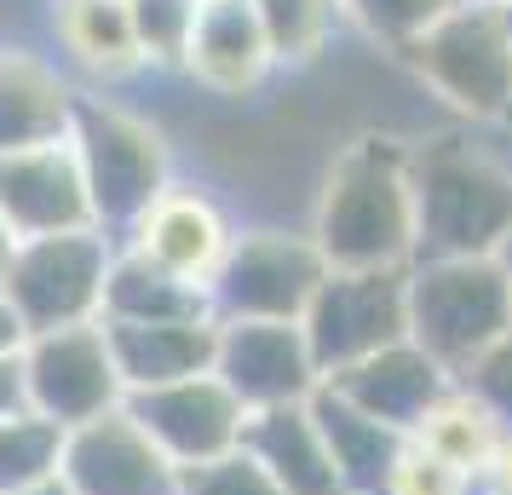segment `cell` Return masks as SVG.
Returning <instances> with one entry per match:
<instances>
[{"label": "cell", "instance_id": "1", "mask_svg": "<svg viewBox=\"0 0 512 495\" xmlns=\"http://www.w3.org/2000/svg\"><path fill=\"white\" fill-rule=\"evenodd\" d=\"M311 242L323 248L328 271H392V265H415L409 150H397L386 139L351 144L323 179Z\"/></svg>", "mask_w": 512, "mask_h": 495}, {"label": "cell", "instance_id": "2", "mask_svg": "<svg viewBox=\"0 0 512 495\" xmlns=\"http://www.w3.org/2000/svg\"><path fill=\"white\" fill-rule=\"evenodd\" d=\"M415 260H495L512 242V167L461 139L409 150Z\"/></svg>", "mask_w": 512, "mask_h": 495}, {"label": "cell", "instance_id": "3", "mask_svg": "<svg viewBox=\"0 0 512 495\" xmlns=\"http://www.w3.org/2000/svg\"><path fill=\"white\" fill-rule=\"evenodd\" d=\"M70 150L81 167V185H87V202H93V225L104 236H121L173 185L167 139L144 116L121 110L116 98L75 93Z\"/></svg>", "mask_w": 512, "mask_h": 495}, {"label": "cell", "instance_id": "4", "mask_svg": "<svg viewBox=\"0 0 512 495\" xmlns=\"http://www.w3.org/2000/svg\"><path fill=\"white\" fill-rule=\"evenodd\" d=\"M512 329V283L495 260H415L409 265V340L438 369L461 375Z\"/></svg>", "mask_w": 512, "mask_h": 495}, {"label": "cell", "instance_id": "5", "mask_svg": "<svg viewBox=\"0 0 512 495\" xmlns=\"http://www.w3.org/2000/svg\"><path fill=\"white\" fill-rule=\"evenodd\" d=\"M110 254H116V236H104L98 225L18 242L12 260H6V277H0V294L18 311L24 340L52 329H75V323H98L104 317Z\"/></svg>", "mask_w": 512, "mask_h": 495}, {"label": "cell", "instance_id": "6", "mask_svg": "<svg viewBox=\"0 0 512 495\" xmlns=\"http://www.w3.org/2000/svg\"><path fill=\"white\" fill-rule=\"evenodd\" d=\"M403 58L449 110L472 121L512 116V35L495 6H449Z\"/></svg>", "mask_w": 512, "mask_h": 495}, {"label": "cell", "instance_id": "7", "mask_svg": "<svg viewBox=\"0 0 512 495\" xmlns=\"http://www.w3.org/2000/svg\"><path fill=\"white\" fill-rule=\"evenodd\" d=\"M323 277L328 260L311 231H248L208 283V311L213 323H300Z\"/></svg>", "mask_w": 512, "mask_h": 495}, {"label": "cell", "instance_id": "8", "mask_svg": "<svg viewBox=\"0 0 512 495\" xmlns=\"http://www.w3.org/2000/svg\"><path fill=\"white\" fill-rule=\"evenodd\" d=\"M317 375H340L369 352L409 340V265L392 271H328L300 317Z\"/></svg>", "mask_w": 512, "mask_h": 495}, {"label": "cell", "instance_id": "9", "mask_svg": "<svg viewBox=\"0 0 512 495\" xmlns=\"http://www.w3.org/2000/svg\"><path fill=\"white\" fill-rule=\"evenodd\" d=\"M18 375H24V403L35 415L58 421L64 432L81 421H98L121 409V375L104 323H75V329L29 334L18 346Z\"/></svg>", "mask_w": 512, "mask_h": 495}, {"label": "cell", "instance_id": "10", "mask_svg": "<svg viewBox=\"0 0 512 495\" xmlns=\"http://www.w3.org/2000/svg\"><path fill=\"white\" fill-rule=\"evenodd\" d=\"M127 415L156 438L173 467H202V461H219L242 449V426H248V409L236 403V392L213 375H190V380H167V386H150V392H127Z\"/></svg>", "mask_w": 512, "mask_h": 495}, {"label": "cell", "instance_id": "11", "mask_svg": "<svg viewBox=\"0 0 512 495\" xmlns=\"http://www.w3.org/2000/svg\"><path fill=\"white\" fill-rule=\"evenodd\" d=\"M58 484L70 495H179V467L121 403L110 415L64 432Z\"/></svg>", "mask_w": 512, "mask_h": 495}, {"label": "cell", "instance_id": "12", "mask_svg": "<svg viewBox=\"0 0 512 495\" xmlns=\"http://www.w3.org/2000/svg\"><path fill=\"white\" fill-rule=\"evenodd\" d=\"M213 375L236 392V403L254 409H277V403H305L323 375L311 363L300 323H219L213 334Z\"/></svg>", "mask_w": 512, "mask_h": 495}, {"label": "cell", "instance_id": "13", "mask_svg": "<svg viewBox=\"0 0 512 495\" xmlns=\"http://www.w3.org/2000/svg\"><path fill=\"white\" fill-rule=\"evenodd\" d=\"M116 242L133 248L139 260L162 265L167 277L208 288L213 277H219L225 254H231L236 231H231V219H225V208H219L213 196H202V190H190V185H167Z\"/></svg>", "mask_w": 512, "mask_h": 495}, {"label": "cell", "instance_id": "14", "mask_svg": "<svg viewBox=\"0 0 512 495\" xmlns=\"http://www.w3.org/2000/svg\"><path fill=\"white\" fill-rule=\"evenodd\" d=\"M0 219L18 242L93 225V202H87V185H81L70 133L0 156Z\"/></svg>", "mask_w": 512, "mask_h": 495}, {"label": "cell", "instance_id": "15", "mask_svg": "<svg viewBox=\"0 0 512 495\" xmlns=\"http://www.w3.org/2000/svg\"><path fill=\"white\" fill-rule=\"evenodd\" d=\"M323 386L328 392H340L351 409H363L369 421L392 426V432L409 438V432L426 421V409L455 386V375L438 369L415 340H392V346L369 352L363 363H351V369H340V375H328Z\"/></svg>", "mask_w": 512, "mask_h": 495}, {"label": "cell", "instance_id": "16", "mask_svg": "<svg viewBox=\"0 0 512 495\" xmlns=\"http://www.w3.org/2000/svg\"><path fill=\"white\" fill-rule=\"evenodd\" d=\"M179 70L219 98H242L277 70V58L265 47V29L248 0H196V24H190Z\"/></svg>", "mask_w": 512, "mask_h": 495}, {"label": "cell", "instance_id": "17", "mask_svg": "<svg viewBox=\"0 0 512 495\" xmlns=\"http://www.w3.org/2000/svg\"><path fill=\"white\" fill-rule=\"evenodd\" d=\"M242 449L271 472V484L282 495H346L340 472H334V455L323 444V426L311 415V398L254 409L248 426H242Z\"/></svg>", "mask_w": 512, "mask_h": 495}, {"label": "cell", "instance_id": "18", "mask_svg": "<svg viewBox=\"0 0 512 495\" xmlns=\"http://www.w3.org/2000/svg\"><path fill=\"white\" fill-rule=\"evenodd\" d=\"M75 87L47 52L6 47L0 52V156L29 150V144H52L70 133Z\"/></svg>", "mask_w": 512, "mask_h": 495}, {"label": "cell", "instance_id": "19", "mask_svg": "<svg viewBox=\"0 0 512 495\" xmlns=\"http://www.w3.org/2000/svg\"><path fill=\"white\" fill-rule=\"evenodd\" d=\"M213 334H219L213 317H202V323H104L121 392H150V386H167V380L208 375Z\"/></svg>", "mask_w": 512, "mask_h": 495}, {"label": "cell", "instance_id": "20", "mask_svg": "<svg viewBox=\"0 0 512 495\" xmlns=\"http://www.w3.org/2000/svg\"><path fill=\"white\" fill-rule=\"evenodd\" d=\"M52 41L58 58L87 81H127L144 70L127 0H52Z\"/></svg>", "mask_w": 512, "mask_h": 495}, {"label": "cell", "instance_id": "21", "mask_svg": "<svg viewBox=\"0 0 512 495\" xmlns=\"http://www.w3.org/2000/svg\"><path fill=\"white\" fill-rule=\"evenodd\" d=\"M311 415H317V426H323V444L328 455H334V472H340V490L346 495H380L386 490V478H392V461L403 455V432H392V426L369 421L363 409H351L340 392H328V386H317L311 392Z\"/></svg>", "mask_w": 512, "mask_h": 495}, {"label": "cell", "instance_id": "22", "mask_svg": "<svg viewBox=\"0 0 512 495\" xmlns=\"http://www.w3.org/2000/svg\"><path fill=\"white\" fill-rule=\"evenodd\" d=\"M208 311V288L167 277L162 265L139 260L133 248L110 254L104 271V323H202Z\"/></svg>", "mask_w": 512, "mask_h": 495}, {"label": "cell", "instance_id": "23", "mask_svg": "<svg viewBox=\"0 0 512 495\" xmlns=\"http://www.w3.org/2000/svg\"><path fill=\"white\" fill-rule=\"evenodd\" d=\"M409 438H415L420 449H432L438 461H449V467L461 472V478H472V484L489 472L495 449L507 444L501 421H495L484 403L466 392V386H449V392L426 409V421H420Z\"/></svg>", "mask_w": 512, "mask_h": 495}, {"label": "cell", "instance_id": "24", "mask_svg": "<svg viewBox=\"0 0 512 495\" xmlns=\"http://www.w3.org/2000/svg\"><path fill=\"white\" fill-rule=\"evenodd\" d=\"M64 461V426L35 415V409H12L0 415V495H24L35 484H52Z\"/></svg>", "mask_w": 512, "mask_h": 495}, {"label": "cell", "instance_id": "25", "mask_svg": "<svg viewBox=\"0 0 512 495\" xmlns=\"http://www.w3.org/2000/svg\"><path fill=\"white\" fill-rule=\"evenodd\" d=\"M254 6L259 29H265V47L277 64H305L328 47V29L340 18L334 0H248Z\"/></svg>", "mask_w": 512, "mask_h": 495}, {"label": "cell", "instance_id": "26", "mask_svg": "<svg viewBox=\"0 0 512 495\" xmlns=\"http://www.w3.org/2000/svg\"><path fill=\"white\" fill-rule=\"evenodd\" d=\"M334 6L369 41H380V47H392V52H409L455 0H334Z\"/></svg>", "mask_w": 512, "mask_h": 495}, {"label": "cell", "instance_id": "27", "mask_svg": "<svg viewBox=\"0 0 512 495\" xmlns=\"http://www.w3.org/2000/svg\"><path fill=\"white\" fill-rule=\"evenodd\" d=\"M127 18H133V41H139L144 70H179L185 64L196 0H127Z\"/></svg>", "mask_w": 512, "mask_h": 495}, {"label": "cell", "instance_id": "28", "mask_svg": "<svg viewBox=\"0 0 512 495\" xmlns=\"http://www.w3.org/2000/svg\"><path fill=\"white\" fill-rule=\"evenodd\" d=\"M179 495H282V490L271 484V472L259 467L248 449H231L219 461L179 472Z\"/></svg>", "mask_w": 512, "mask_h": 495}, {"label": "cell", "instance_id": "29", "mask_svg": "<svg viewBox=\"0 0 512 495\" xmlns=\"http://www.w3.org/2000/svg\"><path fill=\"white\" fill-rule=\"evenodd\" d=\"M380 495H478V484L461 478L449 461H438L432 449H420L415 438H409L403 455L392 461V478H386V490Z\"/></svg>", "mask_w": 512, "mask_h": 495}, {"label": "cell", "instance_id": "30", "mask_svg": "<svg viewBox=\"0 0 512 495\" xmlns=\"http://www.w3.org/2000/svg\"><path fill=\"white\" fill-rule=\"evenodd\" d=\"M455 386H466V392L484 403L495 421H501V432L512 438V329L501 334L484 357H472L461 375H455Z\"/></svg>", "mask_w": 512, "mask_h": 495}, {"label": "cell", "instance_id": "31", "mask_svg": "<svg viewBox=\"0 0 512 495\" xmlns=\"http://www.w3.org/2000/svg\"><path fill=\"white\" fill-rule=\"evenodd\" d=\"M478 495H512V438H507L501 449H495L489 472L478 478Z\"/></svg>", "mask_w": 512, "mask_h": 495}, {"label": "cell", "instance_id": "32", "mask_svg": "<svg viewBox=\"0 0 512 495\" xmlns=\"http://www.w3.org/2000/svg\"><path fill=\"white\" fill-rule=\"evenodd\" d=\"M24 409V375H18V357H0V415Z\"/></svg>", "mask_w": 512, "mask_h": 495}, {"label": "cell", "instance_id": "33", "mask_svg": "<svg viewBox=\"0 0 512 495\" xmlns=\"http://www.w3.org/2000/svg\"><path fill=\"white\" fill-rule=\"evenodd\" d=\"M24 346V323H18V311L6 306V294H0V357H18Z\"/></svg>", "mask_w": 512, "mask_h": 495}, {"label": "cell", "instance_id": "34", "mask_svg": "<svg viewBox=\"0 0 512 495\" xmlns=\"http://www.w3.org/2000/svg\"><path fill=\"white\" fill-rule=\"evenodd\" d=\"M12 248H18V236L6 231V219H0V277H6V260H12Z\"/></svg>", "mask_w": 512, "mask_h": 495}, {"label": "cell", "instance_id": "35", "mask_svg": "<svg viewBox=\"0 0 512 495\" xmlns=\"http://www.w3.org/2000/svg\"><path fill=\"white\" fill-rule=\"evenodd\" d=\"M24 495H70V490H64L58 478H52V484H35V490H24Z\"/></svg>", "mask_w": 512, "mask_h": 495}, {"label": "cell", "instance_id": "36", "mask_svg": "<svg viewBox=\"0 0 512 495\" xmlns=\"http://www.w3.org/2000/svg\"><path fill=\"white\" fill-rule=\"evenodd\" d=\"M455 6H495V12H501V6H512V0H455Z\"/></svg>", "mask_w": 512, "mask_h": 495}, {"label": "cell", "instance_id": "37", "mask_svg": "<svg viewBox=\"0 0 512 495\" xmlns=\"http://www.w3.org/2000/svg\"><path fill=\"white\" fill-rule=\"evenodd\" d=\"M501 271H507V283H512V242L501 248Z\"/></svg>", "mask_w": 512, "mask_h": 495}, {"label": "cell", "instance_id": "38", "mask_svg": "<svg viewBox=\"0 0 512 495\" xmlns=\"http://www.w3.org/2000/svg\"><path fill=\"white\" fill-rule=\"evenodd\" d=\"M501 18H507V35H512V6H501Z\"/></svg>", "mask_w": 512, "mask_h": 495}]
</instances>
